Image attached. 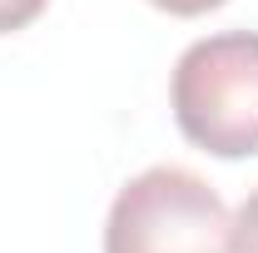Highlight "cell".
<instances>
[{"label": "cell", "instance_id": "cell-2", "mask_svg": "<svg viewBox=\"0 0 258 253\" xmlns=\"http://www.w3.org/2000/svg\"><path fill=\"white\" fill-rule=\"evenodd\" d=\"M104 253H233V214L194 169L154 164L114 194Z\"/></svg>", "mask_w": 258, "mask_h": 253}, {"label": "cell", "instance_id": "cell-3", "mask_svg": "<svg viewBox=\"0 0 258 253\" xmlns=\"http://www.w3.org/2000/svg\"><path fill=\"white\" fill-rule=\"evenodd\" d=\"M233 253H258V189L233 214Z\"/></svg>", "mask_w": 258, "mask_h": 253}, {"label": "cell", "instance_id": "cell-1", "mask_svg": "<svg viewBox=\"0 0 258 253\" xmlns=\"http://www.w3.org/2000/svg\"><path fill=\"white\" fill-rule=\"evenodd\" d=\"M179 134L214 159L258 154V30L204 35L174 65Z\"/></svg>", "mask_w": 258, "mask_h": 253}, {"label": "cell", "instance_id": "cell-4", "mask_svg": "<svg viewBox=\"0 0 258 253\" xmlns=\"http://www.w3.org/2000/svg\"><path fill=\"white\" fill-rule=\"evenodd\" d=\"M50 0H0V35H10V30H25L35 15L45 10Z\"/></svg>", "mask_w": 258, "mask_h": 253}, {"label": "cell", "instance_id": "cell-5", "mask_svg": "<svg viewBox=\"0 0 258 253\" xmlns=\"http://www.w3.org/2000/svg\"><path fill=\"white\" fill-rule=\"evenodd\" d=\"M154 10H169V15H209V10H219V5H228V0H149Z\"/></svg>", "mask_w": 258, "mask_h": 253}]
</instances>
